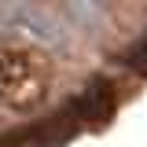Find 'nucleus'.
I'll list each match as a JSON object with an SVG mask.
<instances>
[{
    "instance_id": "obj_1",
    "label": "nucleus",
    "mask_w": 147,
    "mask_h": 147,
    "mask_svg": "<svg viewBox=\"0 0 147 147\" xmlns=\"http://www.w3.org/2000/svg\"><path fill=\"white\" fill-rule=\"evenodd\" d=\"M48 92V63L26 44H0V103L30 110Z\"/></svg>"
},
{
    "instance_id": "obj_2",
    "label": "nucleus",
    "mask_w": 147,
    "mask_h": 147,
    "mask_svg": "<svg viewBox=\"0 0 147 147\" xmlns=\"http://www.w3.org/2000/svg\"><path fill=\"white\" fill-rule=\"evenodd\" d=\"M4 15H11L18 26L33 37V40H40L44 48H66V44H70V26H66V18L59 15V11L18 4V7H7Z\"/></svg>"
},
{
    "instance_id": "obj_3",
    "label": "nucleus",
    "mask_w": 147,
    "mask_h": 147,
    "mask_svg": "<svg viewBox=\"0 0 147 147\" xmlns=\"http://www.w3.org/2000/svg\"><path fill=\"white\" fill-rule=\"evenodd\" d=\"M63 15L77 22V26H99L103 18H107V7L103 4H85V0H77V4H66L63 7Z\"/></svg>"
}]
</instances>
